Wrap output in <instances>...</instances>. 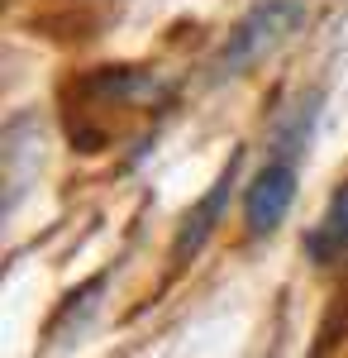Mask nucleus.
<instances>
[{"label":"nucleus","instance_id":"obj_1","mask_svg":"<svg viewBox=\"0 0 348 358\" xmlns=\"http://www.w3.org/2000/svg\"><path fill=\"white\" fill-rule=\"evenodd\" d=\"M300 24H305V0H258L224 38L215 57V77H243L268 53H277Z\"/></svg>","mask_w":348,"mask_h":358},{"label":"nucleus","instance_id":"obj_2","mask_svg":"<svg viewBox=\"0 0 348 358\" xmlns=\"http://www.w3.org/2000/svg\"><path fill=\"white\" fill-rule=\"evenodd\" d=\"M291 201H296V167L287 163V158H277V163H268L258 177H253V187H248V196H243L248 234H272L277 224L287 220Z\"/></svg>","mask_w":348,"mask_h":358},{"label":"nucleus","instance_id":"obj_4","mask_svg":"<svg viewBox=\"0 0 348 358\" xmlns=\"http://www.w3.org/2000/svg\"><path fill=\"white\" fill-rule=\"evenodd\" d=\"M305 248H310V258H315V263H329V258L348 253V187L329 201V210H324V220L310 229Z\"/></svg>","mask_w":348,"mask_h":358},{"label":"nucleus","instance_id":"obj_3","mask_svg":"<svg viewBox=\"0 0 348 358\" xmlns=\"http://www.w3.org/2000/svg\"><path fill=\"white\" fill-rule=\"evenodd\" d=\"M234 182H239V153L224 163V172L210 182V192L201 196L196 206L187 210V220H182V229H177V263H187V258H196L201 248H205V239L215 234V224H219V215H224V206H229V192H234Z\"/></svg>","mask_w":348,"mask_h":358}]
</instances>
